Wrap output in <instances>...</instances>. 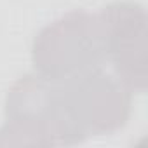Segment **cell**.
I'll list each match as a JSON object with an SVG mask.
<instances>
[{
  "label": "cell",
  "mask_w": 148,
  "mask_h": 148,
  "mask_svg": "<svg viewBox=\"0 0 148 148\" xmlns=\"http://www.w3.org/2000/svg\"><path fill=\"white\" fill-rule=\"evenodd\" d=\"M82 143L64 112L58 82L37 73L19 77L5 96L0 145L70 146Z\"/></svg>",
  "instance_id": "1"
},
{
  "label": "cell",
  "mask_w": 148,
  "mask_h": 148,
  "mask_svg": "<svg viewBox=\"0 0 148 148\" xmlns=\"http://www.w3.org/2000/svg\"><path fill=\"white\" fill-rule=\"evenodd\" d=\"M105 37L99 14L70 11L45 25L33 38L35 73L51 82H63L103 66Z\"/></svg>",
  "instance_id": "2"
},
{
  "label": "cell",
  "mask_w": 148,
  "mask_h": 148,
  "mask_svg": "<svg viewBox=\"0 0 148 148\" xmlns=\"http://www.w3.org/2000/svg\"><path fill=\"white\" fill-rule=\"evenodd\" d=\"M58 87L68 120L80 141L113 134L131 119L134 92L101 66L58 82Z\"/></svg>",
  "instance_id": "3"
},
{
  "label": "cell",
  "mask_w": 148,
  "mask_h": 148,
  "mask_svg": "<svg viewBox=\"0 0 148 148\" xmlns=\"http://www.w3.org/2000/svg\"><path fill=\"white\" fill-rule=\"evenodd\" d=\"M105 37V58L115 77L132 92L143 94L148 86V16L132 0L112 2L99 12Z\"/></svg>",
  "instance_id": "4"
}]
</instances>
